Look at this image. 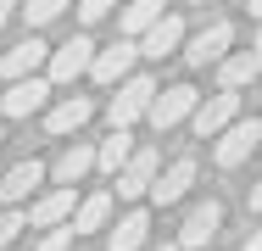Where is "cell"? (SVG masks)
<instances>
[{
  "label": "cell",
  "instance_id": "d6a6232c",
  "mask_svg": "<svg viewBox=\"0 0 262 251\" xmlns=\"http://www.w3.org/2000/svg\"><path fill=\"white\" fill-rule=\"evenodd\" d=\"M0 145H6V123H0Z\"/></svg>",
  "mask_w": 262,
  "mask_h": 251
},
{
  "label": "cell",
  "instance_id": "9a60e30c",
  "mask_svg": "<svg viewBox=\"0 0 262 251\" xmlns=\"http://www.w3.org/2000/svg\"><path fill=\"white\" fill-rule=\"evenodd\" d=\"M246 84H262V50H229L217 61V90H246Z\"/></svg>",
  "mask_w": 262,
  "mask_h": 251
},
{
  "label": "cell",
  "instance_id": "ba28073f",
  "mask_svg": "<svg viewBox=\"0 0 262 251\" xmlns=\"http://www.w3.org/2000/svg\"><path fill=\"white\" fill-rule=\"evenodd\" d=\"M240 117V90H217L212 100H195V112H190V129H195V140H212L217 129H229Z\"/></svg>",
  "mask_w": 262,
  "mask_h": 251
},
{
  "label": "cell",
  "instance_id": "ffe728a7",
  "mask_svg": "<svg viewBox=\"0 0 262 251\" xmlns=\"http://www.w3.org/2000/svg\"><path fill=\"white\" fill-rule=\"evenodd\" d=\"M106 223H112V190L84 196L78 206H73V218H67V229H73V235H101Z\"/></svg>",
  "mask_w": 262,
  "mask_h": 251
},
{
  "label": "cell",
  "instance_id": "5b68a950",
  "mask_svg": "<svg viewBox=\"0 0 262 251\" xmlns=\"http://www.w3.org/2000/svg\"><path fill=\"white\" fill-rule=\"evenodd\" d=\"M157 168H162V151L157 145H134V151H128V162L112 173V179H117V196H123V201H140L145 190H151Z\"/></svg>",
  "mask_w": 262,
  "mask_h": 251
},
{
  "label": "cell",
  "instance_id": "4316f807",
  "mask_svg": "<svg viewBox=\"0 0 262 251\" xmlns=\"http://www.w3.org/2000/svg\"><path fill=\"white\" fill-rule=\"evenodd\" d=\"M246 206H251V212H262V179L251 184V196H246Z\"/></svg>",
  "mask_w": 262,
  "mask_h": 251
},
{
  "label": "cell",
  "instance_id": "e0dca14e",
  "mask_svg": "<svg viewBox=\"0 0 262 251\" xmlns=\"http://www.w3.org/2000/svg\"><path fill=\"white\" fill-rule=\"evenodd\" d=\"M90 173H95V145H84V140H73V145L56 156V168H45L51 184H84Z\"/></svg>",
  "mask_w": 262,
  "mask_h": 251
},
{
  "label": "cell",
  "instance_id": "603a6c76",
  "mask_svg": "<svg viewBox=\"0 0 262 251\" xmlns=\"http://www.w3.org/2000/svg\"><path fill=\"white\" fill-rule=\"evenodd\" d=\"M67 6H73V0H23L17 11L28 17V28H45V23H56V17H61Z\"/></svg>",
  "mask_w": 262,
  "mask_h": 251
},
{
  "label": "cell",
  "instance_id": "44dd1931",
  "mask_svg": "<svg viewBox=\"0 0 262 251\" xmlns=\"http://www.w3.org/2000/svg\"><path fill=\"white\" fill-rule=\"evenodd\" d=\"M128 151H134V134H128V129H112L101 145H95V168H101V173H117V168L128 162Z\"/></svg>",
  "mask_w": 262,
  "mask_h": 251
},
{
  "label": "cell",
  "instance_id": "4fadbf2b",
  "mask_svg": "<svg viewBox=\"0 0 262 251\" xmlns=\"http://www.w3.org/2000/svg\"><path fill=\"white\" fill-rule=\"evenodd\" d=\"M39 184H45V162H39V156H23V162H11V168L0 173V201H6V206H23Z\"/></svg>",
  "mask_w": 262,
  "mask_h": 251
},
{
  "label": "cell",
  "instance_id": "3957f363",
  "mask_svg": "<svg viewBox=\"0 0 262 251\" xmlns=\"http://www.w3.org/2000/svg\"><path fill=\"white\" fill-rule=\"evenodd\" d=\"M212 140H217V145H212V162L229 173V168H240V162L262 145V123H257V117H234V123H229V129H217Z\"/></svg>",
  "mask_w": 262,
  "mask_h": 251
},
{
  "label": "cell",
  "instance_id": "d4e9b609",
  "mask_svg": "<svg viewBox=\"0 0 262 251\" xmlns=\"http://www.w3.org/2000/svg\"><path fill=\"white\" fill-rule=\"evenodd\" d=\"M67 246H73V229H67V223H51V229L39 235V246H34V251H67Z\"/></svg>",
  "mask_w": 262,
  "mask_h": 251
},
{
  "label": "cell",
  "instance_id": "52a82bcc",
  "mask_svg": "<svg viewBox=\"0 0 262 251\" xmlns=\"http://www.w3.org/2000/svg\"><path fill=\"white\" fill-rule=\"evenodd\" d=\"M90 56H95V39H90V34H73L67 45H56L51 56H45V78H51V84L84 78V73H90Z\"/></svg>",
  "mask_w": 262,
  "mask_h": 251
},
{
  "label": "cell",
  "instance_id": "7a4b0ae2",
  "mask_svg": "<svg viewBox=\"0 0 262 251\" xmlns=\"http://www.w3.org/2000/svg\"><path fill=\"white\" fill-rule=\"evenodd\" d=\"M179 50H184V61H190L195 73H207V67H217V61L234 50V23L217 17V23H207L201 34H184V45H179Z\"/></svg>",
  "mask_w": 262,
  "mask_h": 251
},
{
  "label": "cell",
  "instance_id": "d6986e66",
  "mask_svg": "<svg viewBox=\"0 0 262 251\" xmlns=\"http://www.w3.org/2000/svg\"><path fill=\"white\" fill-rule=\"evenodd\" d=\"M45 56H51V45L28 34V39H17V45L0 56V73H6V78H28V73H39V67H45Z\"/></svg>",
  "mask_w": 262,
  "mask_h": 251
},
{
  "label": "cell",
  "instance_id": "83f0119b",
  "mask_svg": "<svg viewBox=\"0 0 262 251\" xmlns=\"http://www.w3.org/2000/svg\"><path fill=\"white\" fill-rule=\"evenodd\" d=\"M17 6H23V0H0V28L11 23V11H17Z\"/></svg>",
  "mask_w": 262,
  "mask_h": 251
},
{
  "label": "cell",
  "instance_id": "4dcf8cb0",
  "mask_svg": "<svg viewBox=\"0 0 262 251\" xmlns=\"http://www.w3.org/2000/svg\"><path fill=\"white\" fill-rule=\"evenodd\" d=\"M246 6H251V17H262V0H246Z\"/></svg>",
  "mask_w": 262,
  "mask_h": 251
},
{
  "label": "cell",
  "instance_id": "1f68e13d",
  "mask_svg": "<svg viewBox=\"0 0 262 251\" xmlns=\"http://www.w3.org/2000/svg\"><path fill=\"white\" fill-rule=\"evenodd\" d=\"M251 45H257V50H262V17H257V39H251Z\"/></svg>",
  "mask_w": 262,
  "mask_h": 251
},
{
  "label": "cell",
  "instance_id": "6da1fadb",
  "mask_svg": "<svg viewBox=\"0 0 262 251\" xmlns=\"http://www.w3.org/2000/svg\"><path fill=\"white\" fill-rule=\"evenodd\" d=\"M112 90H117V95L106 106V123H112V129H134V123L145 117L151 95H157V78H151V73H128V78H117Z\"/></svg>",
  "mask_w": 262,
  "mask_h": 251
},
{
  "label": "cell",
  "instance_id": "8fae6325",
  "mask_svg": "<svg viewBox=\"0 0 262 251\" xmlns=\"http://www.w3.org/2000/svg\"><path fill=\"white\" fill-rule=\"evenodd\" d=\"M45 100H51V78H11V90L0 95V117H34V112H45Z\"/></svg>",
  "mask_w": 262,
  "mask_h": 251
},
{
  "label": "cell",
  "instance_id": "484cf974",
  "mask_svg": "<svg viewBox=\"0 0 262 251\" xmlns=\"http://www.w3.org/2000/svg\"><path fill=\"white\" fill-rule=\"evenodd\" d=\"M117 11V0H78V23L90 28V23H101V17H112Z\"/></svg>",
  "mask_w": 262,
  "mask_h": 251
},
{
  "label": "cell",
  "instance_id": "277c9868",
  "mask_svg": "<svg viewBox=\"0 0 262 251\" xmlns=\"http://www.w3.org/2000/svg\"><path fill=\"white\" fill-rule=\"evenodd\" d=\"M195 100H201V90H195V84H167L162 95H151V106H145V117H151V129H157V134H167V129L190 123Z\"/></svg>",
  "mask_w": 262,
  "mask_h": 251
},
{
  "label": "cell",
  "instance_id": "30bf717a",
  "mask_svg": "<svg viewBox=\"0 0 262 251\" xmlns=\"http://www.w3.org/2000/svg\"><path fill=\"white\" fill-rule=\"evenodd\" d=\"M106 251H145L151 246V212L145 206H128L117 223H106Z\"/></svg>",
  "mask_w": 262,
  "mask_h": 251
},
{
  "label": "cell",
  "instance_id": "5bb4252c",
  "mask_svg": "<svg viewBox=\"0 0 262 251\" xmlns=\"http://www.w3.org/2000/svg\"><path fill=\"white\" fill-rule=\"evenodd\" d=\"M134 45H140V56H151V61L173 56V50L184 45V17H179V11H162V17L140 34V39H134Z\"/></svg>",
  "mask_w": 262,
  "mask_h": 251
},
{
  "label": "cell",
  "instance_id": "f546056e",
  "mask_svg": "<svg viewBox=\"0 0 262 251\" xmlns=\"http://www.w3.org/2000/svg\"><path fill=\"white\" fill-rule=\"evenodd\" d=\"M145 251H179V240H162V246H145Z\"/></svg>",
  "mask_w": 262,
  "mask_h": 251
},
{
  "label": "cell",
  "instance_id": "7402d4cb",
  "mask_svg": "<svg viewBox=\"0 0 262 251\" xmlns=\"http://www.w3.org/2000/svg\"><path fill=\"white\" fill-rule=\"evenodd\" d=\"M162 6H167V0H128V6H123V17H117V28H123L128 39H140V34L162 17Z\"/></svg>",
  "mask_w": 262,
  "mask_h": 251
},
{
  "label": "cell",
  "instance_id": "e575fe53",
  "mask_svg": "<svg viewBox=\"0 0 262 251\" xmlns=\"http://www.w3.org/2000/svg\"><path fill=\"white\" fill-rule=\"evenodd\" d=\"M257 100H262V95H257Z\"/></svg>",
  "mask_w": 262,
  "mask_h": 251
},
{
  "label": "cell",
  "instance_id": "9c48e42d",
  "mask_svg": "<svg viewBox=\"0 0 262 251\" xmlns=\"http://www.w3.org/2000/svg\"><path fill=\"white\" fill-rule=\"evenodd\" d=\"M134 56H140V45L123 34L117 45H106V50H95V56H90V73H84V78H95L101 90H112L117 78H128V73H134Z\"/></svg>",
  "mask_w": 262,
  "mask_h": 251
},
{
  "label": "cell",
  "instance_id": "7c38bea8",
  "mask_svg": "<svg viewBox=\"0 0 262 251\" xmlns=\"http://www.w3.org/2000/svg\"><path fill=\"white\" fill-rule=\"evenodd\" d=\"M217 229H223V201H201V206H190V218H184V229H179V246L184 251H207L217 240Z\"/></svg>",
  "mask_w": 262,
  "mask_h": 251
},
{
  "label": "cell",
  "instance_id": "8992f818",
  "mask_svg": "<svg viewBox=\"0 0 262 251\" xmlns=\"http://www.w3.org/2000/svg\"><path fill=\"white\" fill-rule=\"evenodd\" d=\"M195 173H201V168H195V156H173L167 168H157V179H151V190H145L151 206H179V201L190 196Z\"/></svg>",
  "mask_w": 262,
  "mask_h": 251
},
{
  "label": "cell",
  "instance_id": "2e32d148",
  "mask_svg": "<svg viewBox=\"0 0 262 251\" xmlns=\"http://www.w3.org/2000/svg\"><path fill=\"white\" fill-rule=\"evenodd\" d=\"M73 206H78V196H73V184H56V190H45L39 201H28V223L34 229H51V223H67L73 218Z\"/></svg>",
  "mask_w": 262,
  "mask_h": 251
},
{
  "label": "cell",
  "instance_id": "ac0fdd59",
  "mask_svg": "<svg viewBox=\"0 0 262 251\" xmlns=\"http://www.w3.org/2000/svg\"><path fill=\"white\" fill-rule=\"evenodd\" d=\"M90 117H95V100H90V95H67V100H56L51 112H45V129L61 140V134H78Z\"/></svg>",
  "mask_w": 262,
  "mask_h": 251
},
{
  "label": "cell",
  "instance_id": "836d02e7",
  "mask_svg": "<svg viewBox=\"0 0 262 251\" xmlns=\"http://www.w3.org/2000/svg\"><path fill=\"white\" fill-rule=\"evenodd\" d=\"M190 6H207V0H190Z\"/></svg>",
  "mask_w": 262,
  "mask_h": 251
},
{
  "label": "cell",
  "instance_id": "f1b7e54d",
  "mask_svg": "<svg viewBox=\"0 0 262 251\" xmlns=\"http://www.w3.org/2000/svg\"><path fill=\"white\" fill-rule=\"evenodd\" d=\"M246 251H262V229H257V235H246Z\"/></svg>",
  "mask_w": 262,
  "mask_h": 251
},
{
  "label": "cell",
  "instance_id": "cb8c5ba5",
  "mask_svg": "<svg viewBox=\"0 0 262 251\" xmlns=\"http://www.w3.org/2000/svg\"><path fill=\"white\" fill-rule=\"evenodd\" d=\"M23 229H28V218H23V206H6V212H0V251L11 246V240L23 235Z\"/></svg>",
  "mask_w": 262,
  "mask_h": 251
}]
</instances>
